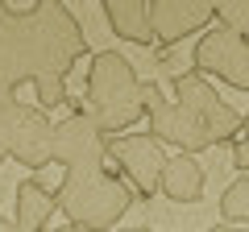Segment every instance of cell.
Returning a JSON list of instances; mask_svg holds the SVG:
<instances>
[{"label":"cell","mask_w":249,"mask_h":232,"mask_svg":"<svg viewBox=\"0 0 249 232\" xmlns=\"http://www.w3.org/2000/svg\"><path fill=\"white\" fill-rule=\"evenodd\" d=\"M83 112L96 120L104 133H124L145 116L142 99V79H137L133 63L116 50L91 54L88 66V91H83Z\"/></svg>","instance_id":"cell-2"},{"label":"cell","mask_w":249,"mask_h":232,"mask_svg":"<svg viewBox=\"0 0 249 232\" xmlns=\"http://www.w3.org/2000/svg\"><path fill=\"white\" fill-rule=\"evenodd\" d=\"M208 232H249L245 224H216V228H208Z\"/></svg>","instance_id":"cell-19"},{"label":"cell","mask_w":249,"mask_h":232,"mask_svg":"<svg viewBox=\"0 0 249 232\" xmlns=\"http://www.w3.org/2000/svg\"><path fill=\"white\" fill-rule=\"evenodd\" d=\"M62 4H67V0H62Z\"/></svg>","instance_id":"cell-24"},{"label":"cell","mask_w":249,"mask_h":232,"mask_svg":"<svg viewBox=\"0 0 249 232\" xmlns=\"http://www.w3.org/2000/svg\"><path fill=\"white\" fill-rule=\"evenodd\" d=\"M21 108H25V104L17 99V91L0 83V162L9 158V149H13V133H17Z\"/></svg>","instance_id":"cell-14"},{"label":"cell","mask_w":249,"mask_h":232,"mask_svg":"<svg viewBox=\"0 0 249 232\" xmlns=\"http://www.w3.org/2000/svg\"><path fill=\"white\" fill-rule=\"evenodd\" d=\"M54 195L67 224H79L88 232H108L133 207V191L121 179H112L104 166H67Z\"/></svg>","instance_id":"cell-3"},{"label":"cell","mask_w":249,"mask_h":232,"mask_svg":"<svg viewBox=\"0 0 249 232\" xmlns=\"http://www.w3.org/2000/svg\"><path fill=\"white\" fill-rule=\"evenodd\" d=\"M58 212V195L46 187L42 179H25L17 182V199H13V220L21 232H46L50 215Z\"/></svg>","instance_id":"cell-11"},{"label":"cell","mask_w":249,"mask_h":232,"mask_svg":"<svg viewBox=\"0 0 249 232\" xmlns=\"http://www.w3.org/2000/svg\"><path fill=\"white\" fill-rule=\"evenodd\" d=\"M216 17L224 29H232L249 42V0H216Z\"/></svg>","instance_id":"cell-16"},{"label":"cell","mask_w":249,"mask_h":232,"mask_svg":"<svg viewBox=\"0 0 249 232\" xmlns=\"http://www.w3.org/2000/svg\"><path fill=\"white\" fill-rule=\"evenodd\" d=\"M204 187H208V174L191 153H178V158L166 162V170H162V195L166 199L196 203V199H204Z\"/></svg>","instance_id":"cell-13"},{"label":"cell","mask_w":249,"mask_h":232,"mask_svg":"<svg viewBox=\"0 0 249 232\" xmlns=\"http://www.w3.org/2000/svg\"><path fill=\"white\" fill-rule=\"evenodd\" d=\"M108 158L124 170V179L133 182V191L142 199L162 191V170H166V149L154 133H124V137H108Z\"/></svg>","instance_id":"cell-5"},{"label":"cell","mask_w":249,"mask_h":232,"mask_svg":"<svg viewBox=\"0 0 249 232\" xmlns=\"http://www.w3.org/2000/svg\"><path fill=\"white\" fill-rule=\"evenodd\" d=\"M34 91H37V108H58V104H67V79H62V75L37 79Z\"/></svg>","instance_id":"cell-17"},{"label":"cell","mask_w":249,"mask_h":232,"mask_svg":"<svg viewBox=\"0 0 249 232\" xmlns=\"http://www.w3.org/2000/svg\"><path fill=\"white\" fill-rule=\"evenodd\" d=\"M0 9H4V0H0Z\"/></svg>","instance_id":"cell-23"},{"label":"cell","mask_w":249,"mask_h":232,"mask_svg":"<svg viewBox=\"0 0 249 232\" xmlns=\"http://www.w3.org/2000/svg\"><path fill=\"white\" fill-rule=\"evenodd\" d=\"M104 4V21L121 42L150 46L154 42V21H150V0H100Z\"/></svg>","instance_id":"cell-12"},{"label":"cell","mask_w":249,"mask_h":232,"mask_svg":"<svg viewBox=\"0 0 249 232\" xmlns=\"http://www.w3.org/2000/svg\"><path fill=\"white\" fill-rule=\"evenodd\" d=\"M0 232H21L17 220H9V215H0Z\"/></svg>","instance_id":"cell-20"},{"label":"cell","mask_w":249,"mask_h":232,"mask_svg":"<svg viewBox=\"0 0 249 232\" xmlns=\"http://www.w3.org/2000/svg\"><path fill=\"white\" fill-rule=\"evenodd\" d=\"M50 232H88V228H79V224H62V228H50Z\"/></svg>","instance_id":"cell-21"},{"label":"cell","mask_w":249,"mask_h":232,"mask_svg":"<svg viewBox=\"0 0 249 232\" xmlns=\"http://www.w3.org/2000/svg\"><path fill=\"white\" fill-rule=\"evenodd\" d=\"M199 75H216L229 87L249 91V42L232 29H208L204 37L196 42V54H191Z\"/></svg>","instance_id":"cell-6"},{"label":"cell","mask_w":249,"mask_h":232,"mask_svg":"<svg viewBox=\"0 0 249 232\" xmlns=\"http://www.w3.org/2000/svg\"><path fill=\"white\" fill-rule=\"evenodd\" d=\"M232 166H237V170H249V116H245V125H241L237 141H232Z\"/></svg>","instance_id":"cell-18"},{"label":"cell","mask_w":249,"mask_h":232,"mask_svg":"<svg viewBox=\"0 0 249 232\" xmlns=\"http://www.w3.org/2000/svg\"><path fill=\"white\" fill-rule=\"evenodd\" d=\"M9 158L21 162V166H29V170H46L54 162V120L46 116V108H37V104L21 108Z\"/></svg>","instance_id":"cell-10"},{"label":"cell","mask_w":249,"mask_h":232,"mask_svg":"<svg viewBox=\"0 0 249 232\" xmlns=\"http://www.w3.org/2000/svg\"><path fill=\"white\" fill-rule=\"evenodd\" d=\"M220 220L224 224H245L249 228V174H241L220 195Z\"/></svg>","instance_id":"cell-15"},{"label":"cell","mask_w":249,"mask_h":232,"mask_svg":"<svg viewBox=\"0 0 249 232\" xmlns=\"http://www.w3.org/2000/svg\"><path fill=\"white\" fill-rule=\"evenodd\" d=\"M54 162L67 166H104L108 162V133L91 120L83 108L62 116L54 125Z\"/></svg>","instance_id":"cell-7"},{"label":"cell","mask_w":249,"mask_h":232,"mask_svg":"<svg viewBox=\"0 0 249 232\" xmlns=\"http://www.w3.org/2000/svg\"><path fill=\"white\" fill-rule=\"evenodd\" d=\"M170 99H178V104H183L187 112L208 129L212 145H224V141L232 145V141H237V133H241V125H245V116H241L237 108L224 104L220 91H216L212 83H208V75H199V71L175 75V96H170Z\"/></svg>","instance_id":"cell-4"},{"label":"cell","mask_w":249,"mask_h":232,"mask_svg":"<svg viewBox=\"0 0 249 232\" xmlns=\"http://www.w3.org/2000/svg\"><path fill=\"white\" fill-rule=\"evenodd\" d=\"M121 232H154V228H145V224H137V228H121Z\"/></svg>","instance_id":"cell-22"},{"label":"cell","mask_w":249,"mask_h":232,"mask_svg":"<svg viewBox=\"0 0 249 232\" xmlns=\"http://www.w3.org/2000/svg\"><path fill=\"white\" fill-rule=\"evenodd\" d=\"M212 17H216V0H150V21L158 46H178L183 37L208 29Z\"/></svg>","instance_id":"cell-8"},{"label":"cell","mask_w":249,"mask_h":232,"mask_svg":"<svg viewBox=\"0 0 249 232\" xmlns=\"http://www.w3.org/2000/svg\"><path fill=\"white\" fill-rule=\"evenodd\" d=\"M88 54V33L62 0H37L29 9H0V83L17 91L71 71Z\"/></svg>","instance_id":"cell-1"},{"label":"cell","mask_w":249,"mask_h":232,"mask_svg":"<svg viewBox=\"0 0 249 232\" xmlns=\"http://www.w3.org/2000/svg\"><path fill=\"white\" fill-rule=\"evenodd\" d=\"M145 116H150V133L158 137L162 145H178L183 153H199V149H208V145H212L208 129L199 125L196 116L178 104V99H166V96H162Z\"/></svg>","instance_id":"cell-9"}]
</instances>
